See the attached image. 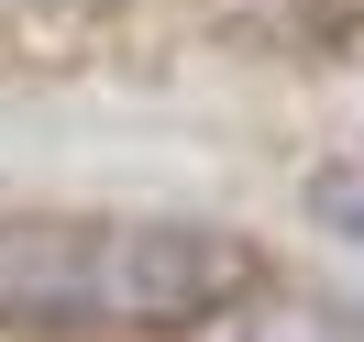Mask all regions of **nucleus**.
Wrapping results in <instances>:
<instances>
[{
	"label": "nucleus",
	"instance_id": "1",
	"mask_svg": "<svg viewBox=\"0 0 364 342\" xmlns=\"http://www.w3.org/2000/svg\"><path fill=\"white\" fill-rule=\"evenodd\" d=\"M254 243L144 210H0V320L11 331H199L254 298Z\"/></svg>",
	"mask_w": 364,
	"mask_h": 342
},
{
	"label": "nucleus",
	"instance_id": "2",
	"mask_svg": "<svg viewBox=\"0 0 364 342\" xmlns=\"http://www.w3.org/2000/svg\"><path fill=\"white\" fill-rule=\"evenodd\" d=\"M232 342H364L342 309H320V298H243L232 309Z\"/></svg>",
	"mask_w": 364,
	"mask_h": 342
},
{
	"label": "nucleus",
	"instance_id": "3",
	"mask_svg": "<svg viewBox=\"0 0 364 342\" xmlns=\"http://www.w3.org/2000/svg\"><path fill=\"white\" fill-rule=\"evenodd\" d=\"M243 11L276 33V45H331V33L364 23V0H243Z\"/></svg>",
	"mask_w": 364,
	"mask_h": 342
},
{
	"label": "nucleus",
	"instance_id": "4",
	"mask_svg": "<svg viewBox=\"0 0 364 342\" xmlns=\"http://www.w3.org/2000/svg\"><path fill=\"white\" fill-rule=\"evenodd\" d=\"M0 11H23V0H0Z\"/></svg>",
	"mask_w": 364,
	"mask_h": 342
}]
</instances>
